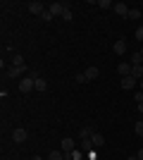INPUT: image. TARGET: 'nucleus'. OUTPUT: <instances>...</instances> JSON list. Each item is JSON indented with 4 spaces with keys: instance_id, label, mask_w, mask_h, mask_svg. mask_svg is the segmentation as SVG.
Wrapping results in <instances>:
<instances>
[{
    "instance_id": "f257e3e1",
    "label": "nucleus",
    "mask_w": 143,
    "mask_h": 160,
    "mask_svg": "<svg viewBox=\"0 0 143 160\" xmlns=\"http://www.w3.org/2000/svg\"><path fill=\"white\" fill-rule=\"evenodd\" d=\"M19 91H21V93L36 91V79H31V77H24V79H19Z\"/></svg>"
},
{
    "instance_id": "f03ea898",
    "label": "nucleus",
    "mask_w": 143,
    "mask_h": 160,
    "mask_svg": "<svg viewBox=\"0 0 143 160\" xmlns=\"http://www.w3.org/2000/svg\"><path fill=\"white\" fill-rule=\"evenodd\" d=\"M26 7H29V12H31V14H38V17H41V14L45 12V7H43L41 2H38V0H31V2H29Z\"/></svg>"
},
{
    "instance_id": "7ed1b4c3",
    "label": "nucleus",
    "mask_w": 143,
    "mask_h": 160,
    "mask_svg": "<svg viewBox=\"0 0 143 160\" xmlns=\"http://www.w3.org/2000/svg\"><path fill=\"white\" fill-rule=\"evenodd\" d=\"M26 136H29L26 129H21V127L12 132V141H14V143H24V141H26Z\"/></svg>"
},
{
    "instance_id": "20e7f679",
    "label": "nucleus",
    "mask_w": 143,
    "mask_h": 160,
    "mask_svg": "<svg viewBox=\"0 0 143 160\" xmlns=\"http://www.w3.org/2000/svg\"><path fill=\"white\" fill-rule=\"evenodd\" d=\"M93 134H95V129H93V127H83L81 132H79V136H81V141H83V143H91Z\"/></svg>"
},
{
    "instance_id": "39448f33",
    "label": "nucleus",
    "mask_w": 143,
    "mask_h": 160,
    "mask_svg": "<svg viewBox=\"0 0 143 160\" xmlns=\"http://www.w3.org/2000/svg\"><path fill=\"white\" fill-rule=\"evenodd\" d=\"M119 84H122V88H124V91H131V88L136 86L138 81L134 79V77H131V74H129V77H122V81H119Z\"/></svg>"
},
{
    "instance_id": "423d86ee",
    "label": "nucleus",
    "mask_w": 143,
    "mask_h": 160,
    "mask_svg": "<svg viewBox=\"0 0 143 160\" xmlns=\"http://www.w3.org/2000/svg\"><path fill=\"white\" fill-rule=\"evenodd\" d=\"M21 72H24V67H14V65H10V67H7V79H19Z\"/></svg>"
},
{
    "instance_id": "0eeeda50",
    "label": "nucleus",
    "mask_w": 143,
    "mask_h": 160,
    "mask_svg": "<svg viewBox=\"0 0 143 160\" xmlns=\"http://www.w3.org/2000/svg\"><path fill=\"white\" fill-rule=\"evenodd\" d=\"M117 72H119V77H129L131 74V62H119V65H117Z\"/></svg>"
},
{
    "instance_id": "6e6552de",
    "label": "nucleus",
    "mask_w": 143,
    "mask_h": 160,
    "mask_svg": "<svg viewBox=\"0 0 143 160\" xmlns=\"http://www.w3.org/2000/svg\"><path fill=\"white\" fill-rule=\"evenodd\" d=\"M112 10H115V12L119 14V17H126L131 7H129V5H124V2H115V7H112Z\"/></svg>"
},
{
    "instance_id": "1a4fd4ad",
    "label": "nucleus",
    "mask_w": 143,
    "mask_h": 160,
    "mask_svg": "<svg viewBox=\"0 0 143 160\" xmlns=\"http://www.w3.org/2000/svg\"><path fill=\"white\" fill-rule=\"evenodd\" d=\"M112 50H115L117 55H124V53H126V41H124V38H119V41L115 43V46H112Z\"/></svg>"
},
{
    "instance_id": "9d476101",
    "label": "nucleus",
    "mask_w": 143,
    "mask_h": 160,
    "mask_svg": "<svg viewBox=\"0 0 143 160\" xmlns=\"http://www.w3.org/2000/svg\"><path fill=\"white\" fill-rule=\"evenodd\" d=\"M83 74H86V79H88V81H95L98 77H100V69H98V67H88Z\"/></svg>"
},
{
    "instance_id": "9b49d317",
    "label": "nucleus",
    "mask_w": 143,
    "mask_h": 160,
    "mask_svg": "<svg viewBox=\"0 0 143 160\" xmlns=\"http://www.w3.org/2000/svg\"><path fill=\"white\" fill-rule=\"evenodd\" d=\"M102 143H105V139H102V134H98V132H95V134H93V139H91V143H88V146H91V148H100Z\"/></svg>"
},
{
    "instance_id": "f8f14e48",
    "label": "nucleus",
    "mask_w": 143,
    "mask_h": 160,
    "mask_svg": "<svg viewBox=\"0 0 143 160\" xmlns=\"http://www.w3.org/2000/svg\"><path fill=\"white\" fill-rule=\"evenodd\" d=\"M62 153H74V139H62Z\"/></svg>"
},
{
    "instance_id": "ddd939ff",
    "label": "nucleus",
    "mask_w": 143,
    "mask_h": 160,
    "mask_svg": "<svg viewBox=\"0 0 143 160\" xmlns=\"http://www.w3.org/2000/svg\"><path fill=\"white\" fill-rule=\"evenodd\" d=\"M131 77L136 81H141L143 79V65H131Z\"/></svg>"
},
{
    "instance_id": "4468645a",
    "label": "nucleus",
    "mask_w": 143,
    "mask_h": 160,
    "mask_svg": "<svg viewBox=\"0 0 143 160\" xmlns=\"http://www.w3.org/2000/svg\"><path fill=\"white\" fill-rule=\"evenodd\" d=\"M12 65H14V67H24V55L14 53V55H12Z\"/></svg>"
},
{
    "instance_id": "2eb2a0df",
    "label": "nucleus",
    "mask_w": 143,
    "mask_h": 160,
    "mask_svg": "<svg viewBox=\"0 0 143 160\" xmlns=\"http://www.w3.org/2000/svg\"><path fill=\"white\" fill-rule=\"evenodd\" d=\"M131 65H143V55H141V50H136V53L131 55Z\"/></svg>"
},
{
    "instance_id": "dca6fc26",
    "label": "nucleus",
    "mask_w": 143,
    "mask_h": 160,
    "mask_svg": "<svg viewBox=\"0 0 143 160\" xmlns=\"http://www.w3.org/2000/svg\"><path fill=\"white\" fill-rule=\"evenodd\" d=\"M45 88H48V81H45V79H41V77H38V79H36V91H41V93H43V91H45Z\"/></svg>"
},
{
    "instance_id": "f3484780",
    "label": "nucleus",
    "mask_w": 143,
    "mask_h": 160,
    "mask_svg": "<svg viewBox=\"0 0 143 160\" xmlns=\"http://www.w3.org/2000/svg\"><path fill=\"white\" fill-rule=\"evenodd\" d=\"M126 19H141V10L131 7V10H129V14H126Z\"/></svg>"
},
{
    "instance_id": "a211bd4d",
    "label": "nucleus",
    "mask_w": 143,
    "mask_h": 160,
    "mask_svg": "<svg viewBox=\"0 0 143 160\" xmlns=\"http://www.w3.org/2000/svg\"><path fill=\"white\" fill-rule=\"evenodd\" d=\"M48 160H64V153L62 151H53V153L48 155Z\"/></svg>"
},
{
    "instance_id": "6ab92c4d",
    "label": "nucleus",
    "mask_w": 143,
    "mask_h": 160,
    "mask_svg": "<svg viewBox=\"0 0 143 160\" xmlns=\"http://www.w3.org/2000/svg\"><path fill=\"white\" fill-rule=\"evenodd\" d=\"M98 7H100V10H110V7H115V2H110V0H98Z\"/></svg>"
},
{
    "instance_id": "aec40b11",
    "label": "nucleus",
    "mask_w": 143,
    "mask_h": 160,
    "mask_svg": "<svg viewBox=\"0 0 143 160\" xmlns=\"http://www.w3.org/2000/svg\"><path fill=\"white\" fill-rule=\"evenodd\" d=\"M134 132H136V136H138V139H143V122H136Z\"/></svg>"
},
{
    "instance_id": "412c9836",
    "label": "nucleus",
    "mask_w": 143,
    "mask_h": 160,
    "mask_svg": "<svg viewBox=\"0 0 143 160\" xmlns=\"http://www.w3.org/2000/svg\"><path fill=\"white\" fill-rule=\"evenodd\" d=\"M62 19H64V22H72V10H64V12H62Z\"/></svg>"
},
{
    "instance_id": "4be33fe9",
    "label": "nucleus",
    "mask_w": 143,
    "mask_h": 160,
    "mask_svg": "<svg viewBox=\"0 0 143 160\" xmlns=\"http://www.w3.org/2000/svg\"><path fill=\"white\" fill-rule=\"evenodd\" d=\"M86 81H88V79H86V74H76V84H86Z\"/></svg>"
},
{
    "instance_id": "5701e85b",
    "label": "nucleus",
    "mask_w": 143,
    "mask_h": 160,
    "mask_svg": "<svg viewBox=\"0 0 143 160\" xmlns=\"http://www.w3.org/2000/svg\"><path fill=\"white\" fill-rule=\"evenodd\" d=\"M134 36H136V41H143V27H138V29H136V33H134Z\"/></svg>"
},
{
    "instance_id": "b1692460",
    "label": "nucleus",
    "mask_w": 143,
    "mask_h": 160,
    "mask_svg": "<svg viewBox=\"0 0 143 160\" xmlns=\"http://www.w3.org/2000/svg\"><path fill=\"white\" fill-rule=\"evenodd\" d=\"M72 158H74V160H83V153H81V151H74V153H72Z\"/></svg>"
},
{
    "instance_id": "393cba45",
    "label": "nucleus",
    "mask_w": 143,
    "mask_h": 160,
    "mask_svg": "<svg viewBox=\"0 0 143 160\" xmlns=\"http://www.w3.org/2000/svg\"><path fill=\"white\" fill-rule=\"evenodd\" d=\"M41 17H43V19H45V22H50V19H53V14L48 12V10H45V12H43V14H41Z\"/></svg>"
},
{
    "instance_id": "a878e982",
    "label": "nucleus",
    "mask_w": 143,
    "mask_h": 160,
    "mask_svg": "<svg viewBox=\"0 0 143 160\" xmlns=\"http://www.w3.org/2000/svg\"><path fill=\"white\" fill-rule=\"evenodd\" d=\"M136 103H143V91H136Z\"/></svg>"
},
{
    "instance_id": "bb28decb",
    "label": "nucleus",
    "mask_w": 143,
    "mask_h": 160,
    "mask_svg": "<svg viewBox=\"0 0 143 160\" xmlns=\"http://www.w3.org/2000/svg\"><path fill=\"white\" fill-rule=\"evenodd\" d=\"M136 155H138V160H143V148H138V153H136Z\"/></svg>"
},
{
    "instance_id": "cd10ccee",
    "label": "nucleus",
    "mask_w": 143,
    "mask_h": 160,
    "mask_svg": "<svg viewBox=\"0 0 143 160\" xmlns=\"http://www.w3.org/2000/svg\"><path fill=\"white\" fill-rule=\"evenodd\" d=\"M126 160H138V155H129V158H126Z\"/></svg>"
},
{
    "instance_id": "c85d7f7f",
    "label": "nucleus",
    "mask_w": 143,
    "mask_h": 160,
    "mask_svg": "<svg viewBox=\"0 0 143 160\" xmlns=\"http://www.w3.org/2000/svg\"><path fill=\"white\" fill-rule=\"evenodd\" d=\"M138 112H143V103H138Z\"/></svg>"
},
{
    "instance_id": "c756f323",
    "label": "nucleus",
    "mask_w": 143,
    "mask_h": 160,
    "mask_svg": "<svg viewBox=\"0 0 143 160\" xmlns=\"http://www.w3.org/2000/svg\"><path fill=\"white\" fill-rule=\"evenodd\" d=\"M31 160H43V158H41V155H34V158H31Z\"/></svg>"
},
{
    "instance_id": "7c9ffc66",
    "label": "nucleus",
    "mask_w": 143,
    "mask_h": 160,
    "mask_svg": "<svg viewBox=\"0 0 143 160\" xmlns=\"http://www.w3.org/2000/svg\"><path fill=\"white\" fill-rule=\"evenodd\" d=\"M138 86H141V91H143V79H141V81H138Z\"/></svg>"
},
{
    "instance_id": "2f4dec72",
    "label": "nucleus",
    "mask_w": 143,
    "mask_h": 160,
    "mask_svg": "<svg viewBox=\"0 0 143 160\" xmlns=\"http://www.w3.org/2000/svg\"><path fill=\"white\" fill-rule=\"evenodd\" d=\"M141 55H143V48H141Z\"/></svg>"
}]
</instances>
